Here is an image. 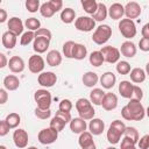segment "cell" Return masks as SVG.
I'll return each instance as SVG.
<instances>
[{
  "mask_svg": "<svg viewBox=\"0 0 149 149\" xmlns=\"http://www.w3.org/2000/svg\"><path fill=\"white\" fill-rule=\"evenodd\" d=\"M125 129H126V125L123 123V121H121V120H114L111 123V126H109V128L107 130V141L111 144L119 143L121 136L125 133Z\"/></svg>",
  "mask_w": 149,
  "mask_h": 149,
  "instance_id": "6da1fadb",
  "label": "cell"
},
{
  "mask_svg": "<svg viewBox=\"0 0 149 149\" xmlns=\"http://www.w3.org/2000/svg\"><path fill=\"white\" fill-rule=\"evenodd\" d=\"M76 109L78 111L79 118H81L83 120H91L94 118L95 111L93 108V105L91 104V101L86 98H79L76 101Z\"/></svg>",
  "mask_w": 149,
  "mask_h": 149,
  "instance_id": "7a4b0ae2",
  "label": "cell"
},
{
  "mask_svg": "<svg viewBox=\"0 0 149 149\" xmlns=\"http://www.w3.org/2000/svg\"><path fill=\"white\" fill-rule=\"evenodd\" d=\"M129 114H130V120L132 121H141L144 115H146V109L143 107V105L141 104V101L136 100V99H130L129 102L126 105Z\"/></svg>",
  "mask_w": 149,
  "mask_h": 149,
  "instance_id": "3957f363",
  "label": "cell"
},
{
  "mask_svg": "<svg viewBox=\"0 0 149 149\" xmlns=\"http://www.w3.org/2000/svg\"><path fill=\"white\" fill-rule=\"evenodd\" d=\"M34 100L40 109H50L52 97L47 88H40L34 93Z\"/></svg>",
  "mask_w": 149,
  "mask_h": 149,
  "instance_id": "277c9868",
  "label": "cell"
},
{
  "mask_svg": "<svg viewBox=\"0 0 149 149\" xmlns=\"http://www.w3.org/2000/svg\"><path fill=\"white\" fill-rule=\"evenodd\" d=\"M111 36H112V28L108 24H100L99 27L95 28L92 35V41L98 45H102L111 38Z\"/></svg>",
  "mask_w": 149,
  "mask_h": 149,
  "instance_id": "5b68a950",
  "label": "cell"
},
{
  "mask_svg": "<svg viewBox=\"0 0 149 149\" xmlns=\"http://www.w3.org/2000/svg\"><path fill=\"white\" fill-rule=\"evenodd\" d=\"M119 31L125 38H133L136 35V26L133 20L129 19H121L119 22Z\"/></svg>",
  "mask_w": 149,
  "mask_h": 149,
  "instance_id": "8992f818",
  "label": "cell"
},
{
  "mask_svg": "<svg viewBox=\"0 0 149 149\" xmlns=\"http://www.w3.org/2000/svg\"><path fill=\"white\" fill-rule=\"evenodd\" d=\"M100 52H101V55L104 57V62H107L109 64L118 63L119 59H120V51L115 47H112V45L102 47Z\"/></svg>",
  "mask_w": 149,
  "mask_h": 149,
  "instance_id": "52a82bcc",
  "label": "cell"
},
{
  "mask_svg": "<svg viewBox=\"0 0 149 149\" xmlns=\"http://www.w3.org/2000/svg\"><path fill=\"white\" fill-rule=\"evenodd\" d=\"M74 27L79 31L88 33L95 28V21L91 16H79L74 20Z\"/></svg>",
  "mask_w": 149,
  "mask_h": 149,
  "instance_id": "ba28073f",
  "label": "cell"
},
{
  "mask_svg": "<svg viewBox=\"0 0 149 149\" xmlns=\"http://www.w3.org/2000/svg\"><path fill=\"white\" fill-rule=\"evenodd\" d=\"M58 139V133L52 128H43L37 134V140L41 144H51Z\"/></svg>",
  "mask_w": 149,
  "mask_h": 149,
  "instance_id": "9c48e42d",
  "label": "cell"
},
{
  "mask_svg": "<svg viewBox=\"0 0 149 149\" xmlns=\"http://www.w3.org/2000/svg\"><path fill=\"white\" fill-rule=\"evenodd\" d=\"M45 66V63H44V59L42 58V56L40 55H33L29 57V61H28V69L31 73H41L43 72V69Z\"/></svg>",
  "mask_w": 149,
  "mask_h": 149,
  "instance_id": "30bf717a",
  "label": "cell"
},
{
  "mask_svg": "<svg viewBox=\"0 0 149 149\" xmlns=\"http://www.w3.org/2000/svg\"><path fill=\"white\" fill-rule=\"evenodd\" d=\"M123 12L126 15V19H129V20H133V19H136L141 15V6L136 2V1H129L126 3V6H123Z\"/></svg>",
  "mask_w": 149,
  "mask_h": 149,
  "instance_id": "8fae6325",
  "label": "cell"
},
{
  "mask_svg": "<svg viewBox=\"0 0 149 149\" xmlns=\"http://www.w3.org/2000/svg\"><path fill=\"white\" fill-rule=\"evenodd\" d=\"M37 81L41 86L48 88V87H52L56 81H57V76L51 72V71H45V72H41L37 77Z\"/></svg>",
  "mask_w": 149,
  "mask_h": 149,
  "instance_id": "7c38bea8",
  "label": "cell"
},
{
  "mask_svg": "<svg viewBox=\"0 0 149 149\" xmlns=\"http://www.w3.org/2000/svg\"><path fill=\"white\" fill-rule=\"evenodd\" d=\"M13 141L17 148L20 149L26 148L28 146V133L22 128L15 129L13 133Z\"/></svg>",
  "mask_w": 149,
  "mask_h": 149,
  "instance_id": "4fadbf2b",
  "label": "cell"
},
{
  "mask_svg": "<svg viewBox=\"0 0 149 149\" xmlns=\"http://www.w3.org/2000/svg\"><path fill=\"white\" fill-rule=\"evenodd\" d=\"M78 143L80 146V149H97L95 143L93 141V135L86 130L79 134Z\"/></svg>",
  "mask_w": 149,
  "mask_h": 149,
  "instance_id": "5bb4252c",
  "label": "cell"
},
{
  "mask_svg": "<svg viewBox=\"0 0 149 149\" xmlns=\"http://www.w3.org/2000/svg\"><path fill=\"white\" fill-rule=\"evenodd\" d=\"M7 27H8V31L15 34L16 36L23 34L24 24H23V22H22V20L20 17H16V16L10 17L8 20V22H7Z\"/></svg>",
  "mask_w": 149,
  "mask_h": 149,
  "instance_id": "9a60e30c",
  "label": "cell"
},
{
  "mask_svg": "<svg viewBox=\"0 0 149 149\" xmlns=\"http://www.w3.org/2000/svg\"><path fill=\"white\" fill-rule=\"evenodd\" d=\"M101 106L105 111H113L118 107V97L112 93V92H107L105 93L102 100H101Z\"/></svg>",
  "mask_w": 149,
  "mask_h": 149,
  "instance_id": "2e32d148",
  "label": "cell"
},
{
  "mask_svg": "<svg viewBox=\"0 0 149 149\" xmlns=\"http://www.w3.org/2000/svg\"><path fill=\"white\" fill-rule=\"evenodd\" d=\"M7 66L9 68V70L13 73H20L24 70L26 65H24V61L20 57V56H12L8 61Z\"/></svg>",
  "mask_w": 149,
  "mask_h": 149,
  "instance_id": "e0dca14e",
  "label": "cell"
},
{
  "mask_svg": "<svg viewBox=\"0 0 149 149\" xmlns=\"http://www.w3.org/2000/svg\"><path fill=\"white\" fill-rule=\"evenodd\" d=\"M99 81H100V85L102 86V88L111 90V88H113V86L116 83V76L113 72L107 71L101 74V77L99 78Z\"/></svg>",
  "mask_w": 149,
  "mask_h": 149,
  "instance_id": "ac0fdd59",
  "label": "cell"
},
{
  "mask_svg": "<svg viewBox=\"0 0 149 149\" xmlns=\"http://www.w3.org/2000/svg\"><path fill=\"white\" fill-rule=\"evenodd\" d=\"M120 51V55L127 57V58H133L135 55H136V45L132 42V41H125L122 44H121V48L119 49Z\"/></svg>",
  "mask_w": 149,
  "mask_h": 149,
  "instance_id": "d6986e66",
  "label": "cell"
},
{
  "mask_svg": "<svg viewBox=\"0 0 149 149\" xmlns=\"http://www.w3.org/2000/svg\"><path fill=\"white\" fill-rule=\"evenodd\" d=\"M50 45V40L45 38V37H35L34 42H33V49L35 52L38 54H43L48 50Z\"/></svg>",
  "mask_w": 149,
  "mask_h": 149,
  "instance_id": "ffe728a7",
  "label": "cell"
},
{
  "mask_svg": "<svg viewBox=\"0 0 149 149\" xmlns=\"http://www.w3.org/2000/svg\"><path fill=\"white\" fill-rule=\"evenodd\" d=\"M125 12H123V6L119 2H114L109 6V8L107 9V15H109V17L112 20H121Z\"/></svg>",
  "mask_w": 149,
  "mask_h": 149,
  "instance_id": "44dd1931",
  "label": "cell"
},
{
  "mask_svg": "<svg viewBox=\"0 0 149 149\" xmlns=\"http://www.w3.org/2000/svg\"><path fill=\"white\" fill-rule=\"evenodd\" d=\"M88 129L92 135H100L105 130V122L101 119L93 118L88 123Z\"/></svg>",
  "mask_w": 149,
  "mask_h": 149,
  "instance_id": "7402d4cb",
  "label": "cell"
},
{
  "mask_svg": "<svg viewBox=\"0 0 149 149\" xmlns=\"http://www.w3.org/2000/svg\"><path fill=\"white\" fill-rule=\"evenodd\" d=\"M69 123H70V129H71V132L74 133V134H80V133L85 132L86 128H87L86 121L83 120L81 118L71 119V121H70Z\"/></svg>",
  "mask_w": 149,
  "mask_h": 149,
  "instance_id": "603a6c76",
  "label": "cell"
},
{
  "mask_svg": "<svg viewBox=\"0 0 149 149\" xmlns=\"http://www.w3.org/2000/svg\"><path fill=\"white\" fill-rule=\"evenodd\" d=\"M16 41H17V36H16L15 34L8 31V30L5 31V33L2 34V36H1L2 45H3L6 49H8V50L13 49V48L16 45Z\"/></svg>",
  "mask_w": 149,
  "mask_h": 149,
  "instance_id": "cb8c5ba5",
  "label": "cell"
},
{
  "mask_svg": "<svg viewBox=\"0 0 149 149\" xmlns=\"http://www.w3.org/2000/svg\"><path fill=\"white\" fill-rule=\"evenodd\" d=\"M133 87H134V85L129 80H122V81H120L118 88H119V93L121 94V97H123L126 99H132Z\"/></svg>",
  "mask_w": 149,
  "mask_h": 149,
  "instance_id": "d4e9b609",
  "label": "cell"
},
{
  "mask_svg": "<svg viewBox=\"0 0 149 149\" xmlns=\"http://www.w3.org/2000/svg\"><path fill=\"white\" fill-rule=\"evenodd\" d=\"M3 86L6 91H15L20 86V80L14 74H8L3 78Z\"/></svg>",
  "mask_w": 149,
  "mask_h": 149,
  "instance_id": "484cf974",
  "label": "cell"
},
{
  "mask_svg": "<svg viewBox=\"0 0 149 149\" xmlns=\"http://www.w3.org/2000/svg\"><path fill=\"white\" fill-rule=\"evenodd\" d=\"M62 54L58 50H50L47 54V64L49 66H58L62 63Z\"/></svg>",
  "mask_w": 149,
  "mask_h": 149,
  "instance_id": "4316f807",
  "label": "cell"
},
{
  "mask_svg": "<svg viewBox=\"0 0 149 149\" xmlns=\"http://www.w3.org/2000/svg\"><path fill=\"white\" fill-rule=\"evenodd\" d=\"M128 74L130 76V80H132L133 83H135V84H141V83H143V81L146 80V77H147L144 70L141 69V68H134V69H132Z\"/></svg>",
  "mask_w": 149,
  "mask_h": 149,
  "instance_id": "83f0119b",
  "label": "cell"
},
{
  "mask_svg": "<svg viewBox=\"0 0 149 149\" xmlns=\"http://www.w3.org/2000/svg\"><path fill=\"white\" fill-rule=\"evenodd\" d=\"M81 80H83V84H84L86 87H93V86H95V85L98 84L99 77H98V74H97L95 72H93V71H87V72L84 73Z\"/></svg>",
  "mask_w": 149,
  "mask_h": 149,
  "instance_id": "f1b7e54d",
  "label": "cell"
},
{
  "mask_svg": "<svg viewBox=\"0 0 149 149\" xmlns=\"http://www.w3.org/2000/svg\"><path fill=\"white\" fill-rule=\"evenodd\" d=\"M87 56V49L81 43H74L73 50H72V58L77 61H81Z\"/></svg>",
  "mask_w": 149,
  "mask_h": 149,
  "instance_id": "f546056e",
  "label": "cell"
},
{
  "mask_svg": "<svg viewBox=\"0 0 149 149\" xmlns=\"http://www.w3.org/2000/svg\"><path fill=\"white\" fill-rule=\"evenodd\" d=\"M74 19H76L74 9H72L70 7H66V8L62 9V12H61V20H62V22L69 24V23H72L74 21Z\"/></svg>",
  "mask_w": 149,
  "mask_h": 149,
  "instance_id": "4dcf8cb0",
  "label": "cell"
},
{
  "mask_svg": "<svg viewBox=\"0 0 149 149\" xmlns=\"http://www.w3.org/2000/svg\"><path fill=\"white\" fill-rule=\"evenodd\" d=\"M106 92L102 88H93L90 92V101L92 105H101V100Z\"/></svg>",
  "mask_w": 149,
  "mask_h": 149,
  "instance_id": "1f68e13d",
  "label": "cell"
},
{
  "mask_svg": "<svg viewBox=\"0 0 149 149\" xmlns=\"http://www.w3.org/2000/svg\"><path fill=\"white\" fill-rule=\"evenodd\" d=\"M107 17V7L105 3L102 2H98V8L95 10V13L92 15V19L94 21H104Z\"/></svg>",
  "mask_w": 149,
  "mask_h": 149,
  "instance_id": "d6a6232c",
  "label": "cell"
},
{
  "mask_svg": "<svg viewBox=\"0 0 149 149\" xmlns=\"http://www.w3.org/2000/svg\"><path fill=\"white\" fill-rule=\"evenodd\" d=\"M5 121H6V123L8 125L9 129H14V128H16V127L20 125V122H21V116H20L17 113L13 112V113H9V114L6 116Z\"/></svg>",
  "mask_w": 149,
  "mask_h": 149,
  "instance_id": "836d02e7",
  "label": "cell"
},
{
  "mask_svg": "<svg viewBox=\"0 0 149 149\" xmlns=\"http://www.w3.org/2000/svg\"><path fill=\"white\" fill-rule=\"evenodd\" d=\"M88 61H90L91 65H93V66H95V68L102 65V63H104V57H102L100 50L92 51L91 55H90V57H88Z\"/></svg>",
  "mask_w": 149,
  "mask_h": 149,
  "instance_id": "e575fe53",
  "label": "cell"
},
{
  "mask_svg": "<svg viewBox=\"0 0 149 149\" xmlns=\"http://www.w3.org/2000/svg\"><path fill=\"white\" fill-rule=\"evenodd\" d=\"M81 6L84 8V10L87 13V14H91L93 15L98 8V2L95 0H83L81 1Z\"/></svg>",
  "mask_w": 149,
  "mask_h": 149,
  "instance_id": "d590c367",
  "label": "cell"
},
{
  "mask_svg": "<svg viewBox=\"0 0 149 149\" xmlns=\"http://www.w3.org/2000/svg\"><path fill=\"white\" fill-rule=\"evenodd\" d=\"M23 24H24V27H26L29 31H34V33L41 28V22H40V20L36 19V17H28Z\"/></svg>",
  "mask_w": 149,
  "mask_h": 149,
  "instance_id": "8d00e7d4",
  "label": "cell"
},
{
  "mask_svg": "<svg viewBox=\"0 0 149 149\" xmlns=\"http://www.w3.org/2000/svg\"><path fill=\"white\" fill-rule=\"evenodd\" d=\"M40 13H41L42 16H44V17L48 19V17H52L56 12L54 10V8L50 5V2L48 1V2H44V3H42L40 6Z\"/></svg>",
  "mask_w": 149,
  "mask_h": 149,
  "instance_id": "74e56055",
  "label": "cell"
},
{
  "mask_svg": "<svg viewBox=\"0 0 149 149\" xmlns=\"http://www.w3.org/2000/svg\"><path fill=\"white\" fill-rule=\"evenodd\" d=\"M115 69H116V72L120 74H128L132 70L130 64L127 61H119L115 65Z\"/></svg>",
  "mask_w": 149,
  "mask_h": 149,
  "instance_id": "f35d334b",
  "label": "cell"
},
{
  "mask_svg": "<svg viewBox=\"0 0 149 149\" xmlns=\"http://www.w3.org/2000/svg\"><path fill=\"white\" fill-rule=\"evenodd\" d=\"M65 122L62 120V119H59V118H57V116H54L52 119H51V121H50V128H52L54 130H56L57 133H59V132H62L63 129H64V127H65Z\"/></svg>",
  "mask_w": 149,
  "mask_h": 149,
  "instance_id": "ab89813d",
  "label": "cell"
},
{
  "mask_svg": "<svg viewBox=\"0 0 149 149\" xmlns=\"http://www.w3.org/2000/svg\"><path fill=\"white\" fill-rule=\"evenodd\" d=\"M123 136L126 137H129L130 140H133L135 143H137L140 136H139V132L135 127H126L125 129V133H123Z\"/></svg>",
  "mask_w": 149,
  "mask_h": 149,
  "instance_id": "60d3db41",
  "label": "cell"
},
{
  "mask_svg": "<svg viewBox=\"0 0 149 149\" xmlns=\"http://www.w3.org/2000/svg\"><path fill=\"white\" fill-rule=\"evenodd\" d=\"M34 38H35V33L27 30L26 33H23V34L21 35L20 44H21V45H28L31 41H34Z\"/></svg>",
  "mask_w": 149,
  "mask_h": 149,
  "instance_id": "b9f144b4",
  "label": "cell"
},
{
  "mask_svg": "<svg viewBox=\"0 0 149 149\" xmlns=\"http://www.w3.org/2000/svg\"><path fill=\"white\" fill-rule=\"evenodd\" d=\"M74 42L73 41H68L63 44V55L66 58H72V50H73Z\"/></svg>",
  "mask_w": 149,
  "mask_h": 149,
  "instance_id": "7bdbcfd3",
  "label": "cell"
},
{
  "mask_svg": "<svg viewBox=\"0 0 149 149\" xmlns=\"http://www.w3.org/2000/svg\"><path fill=\"white\" fill-rule=\"evenodd\" d=\"M26 8L30 13H35L40 10V1L38 0H27L26 1Z\"/></svg>",
  "mask_w": 149,
  "mask_h": 149,
  "instance_id": "ee69618b",
  "label": "cell"
},
{
  "mask_svg": "<svg viewBox=\"0 0 149 149\" xmlns=\"http://www.w3.org/2000/svg\"><path fill=\"white\" fill-rule=\"evenodd\" d=\"M71 109H72V102H71V100H69V99H63V100H61L59 106H58V111L70 113Z\"/></svg>",
  "mask_w": 149,
  "mask_h": 149,
  "instance_id": "f6af8a7d",
  "label": "cell"
},
{
  "mask_svg": "<svg viewBox=\"0 0 149 149\" xmlns=\"http://www.w3.org/2000/svg\"><path fill=\"white\" fill-rule=\"evenodd\" d=\"M136 143L130 140L129 137H126L123 136V139L121 140V146H120V149H136Z\"/></svg>",
  "mask_w": 149,
  "mask_h": 149,
  "instance_id": "bcb514c9",
  "label": "cell"
},
{
  "mask_svg": "<svg viewBox=\"0 0 149 149\" xmlns=\"http://www.w3.org/2000/svg\"><path fill=\"white\" fill-rule=\"evenodd\" d=\"M35 115L41 119V120H47L50 118L51 115V111L50 109H40V108H35Z\"/></svg>",
  "mask_w": 149,
  "mask_h": 149,
  "instance_id": "7dc6e473",
  "label": "cell"
},
{
  "mask_svg": "<svg viewBox=\"0 0 149 149\" xmlns=\"http://www.w3.org/2000/svg\"><path fill=\"white\" fill-rule=\"evenodd\" d=\"M35 37H45V38H48V40H51L52 34H51V31H50L49 29H47V28H40L38 30L35 31Z\"/></svg>",
  "mask_w": 149,
  "mask_h": 149,
  "instance_id": "c3c4849f",
  "label": "cell"
},
{
  "mask_svg": "<svg viewBox=\"0 0 149 149\" xmlns=\"http://www.w3.org/2000/svg\"><path fill=\"white\" fill-rule=\"evenodd\" d=\"M132 98L133 99H136L139 101L142 100V98H143V91H142V88L140 86L134 85V87H133V97Z\"/></svg>",
  "mask_w": 149,
  "mask_h": 149,
  "instance_id": "681fc988",
  "label": "cell"
},
{
  "mask_svg": "<svg viewBox=\"0 0 149 149\" xmlns=\"http://www.w3.org/2000/svg\"><path fill=\"white\" fill-rule=\"evenodd\" d=\"M140 141H137L140 149H149V135L146 134L143 135L141 139H139Z\"/></svg>",
  "mask_w": 149,
  "mask_h": 149,
  "instance_id": "f907efd6",
  "label": "cell"
},
{
  "mask_svg": "<svg viewBox=\"0 0 149 149\" xmlns=\"http://www.w3.org/2000/svg\"><path fill=\"white\" fill-rule=\"evenodd\" d=\"M55 116H57V118H59V119H62L65 123H69L70 121H71V114L70 113H66V112H61V111H57L56 112V114H55Z\"/></svg>",
  "mask_w": 149,
  "mask_h": 149,
  "instance_id": "816d5d0a",
  "label": "cell"
},
{
  "mask_svg": "<svg viewBox=\"0 0 149 149\" xmlns=\"http://www.w3.org/2000/svg\"><path fill=\"white\" fill-rule=\"evenodd\" d=\"M139 48H140V50H142L144 52L149 51V40L148 38H141L139 42Z\"/></svg>",
  "mask_w": 149,
  "mask_h": 149,
  "instance_id": "f5cc1de1",
  "label": "cell"
},
{
  "mask_svg": "<svg viewBox=\"0 0 149 149\" xmlns=\"http://www.w3.org/2000/svg\"><path fill=\"white\" fill-rule=\"evenodd\" d=\"M9 132V127L5 120H0V136H6Z\"/></svg>",
  "mask_w": 149,
  "mask_h": 149,
  "instance_id": "db71d44e",
  "label": "cell"
},
{
  "mask_svg": "<svg viewBox=\"0 0 149 149\" xmlns=\"http://www.w3.org/2000/svg\"><path fill=\"white\" fill-rule=\"evenodd\" d=\"M49 2H50V5L52 6V8H54V10L56 13L59 12L63 8V1L62 0H50Z\"/></svg>",
  "mask_w": 149,
  "mask_h": 149,
  "instance_id": "11a10c76",
  "label": "cell"
},
{
  "mask_svg": "<svg viewBox=\"0 0 149 149\" xmlns=\"http://www.w3.org/2000/svg\"><path fill=\"white\" fill-rule=\"evenodd\" d=\"M8 100V93L5 88H0V105L6 104Z\"/></svg>",
  "mask_w": 149,
  "mask_h": 149,
  "instance_id": "9f6ffc18",
  "label": "cell"
},
{
  "mask_svg": "<svg viewBox=\"0 0 149 149\" xmlns=\"http://www.w3.org/2000/svg\"><path fill=\"white\" fill-rule=\"evenodd\" d=\"M7 64H8V59H7L6 55L0 52V69H3L5 66H7Z\"/></svg>",
  "mask_w": 149,
  "mask_h": 149,
  "instance_id": "6f0895ef",
  "label": "cell"
},
{
  "mask_svg": "<svg viewBox=\"0 0 149 149\" xmlns=\"http://www.w3.org/2000/svg\"><path fill=\"white\" fill-rule=\"evenodd\" d=\"M141 34H142V38H148L149 40V23H146L143 26Z\"/></svg>",
  "mask_w": 149,
  "mask_h": 149,
  "instance_id": "680465c9",
  "label": "cell"
},
{
  "mask_svg": "<svg viewBox=\"0 0 149 149\" xmlns=\"http://www.w3.org/2000/svg\"><path fill=\"white\" fill-rule=\"evenodd\" d=\"M8 15H7V12L2 8H0V23H3L6 20H7Z\"/></svg>",
  "mask_w": 149,
  "mask_h": 149,
  "instance_id": "91938a15",
  "label": "cell"
},
{
  "mask_svg": "<svg viewBox=\"0 0 149 149\" xmlns=\"http://www.w3.org/2000/svg\"><path fill=\"white\" fill-rule=\"evenodd\" d=\"M106 149H116V148H115V147H107Z\"/></svg>",
  "mask_w": 149,
  "mask_h": 149,
  "instance_id": "94428289",
  "label": "cell"
},
{
  "mask_svg": "<svg viewBox=\"0 0 149 149\" xmlns=\"http://www.w3.org/2000/svg\"><path fill=\"white\" fill-rule=\"evenodd\" d=\"M27 149H37V148H36V147H28Z\"/></svg>",
  "mask_w": 149,
  "mask_h": 149,
  "instance_id": "6125c7cd",
  "label": "cell"
},
{
  "mask_svg": "<svg viewBox=\"0 0 149 149\" xmlns=\"http://www.w3.org/2000/svg\"><path fill=\"white\" fill-rule=\"evenodd\" d=\"M0 149H7V147H5V146H0Z\"/></svg>",
  "mask_w": 149,
  "mask_h": 149,
  "instance_id": "be15d7a7",
  "label": "cell"
},
{
  "mask_svg": "<svg viewBox=\"0 0 149 149\" xmlns=\"http://www.w3.org/2000/svg\"><path fill=\"white\" fill-rule=\"evenodd\" d=\"M1 2H2V0H0V5H1Z\"/></svg>",
  "mask_w": 149,
  "mask_h": 149,
  "instance_id": "e7e4bbea",
  "label": "cell"
}]
</instances>
